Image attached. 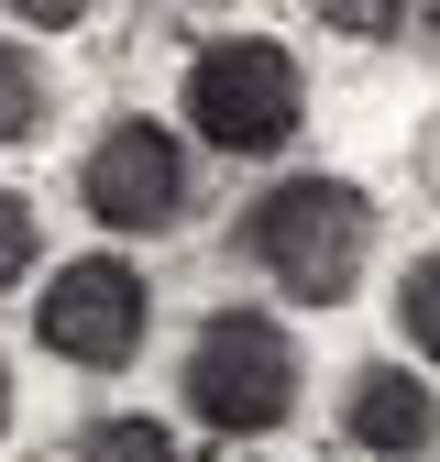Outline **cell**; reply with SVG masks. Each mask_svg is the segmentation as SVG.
<instances>
[{
	"label": "cell",
	"mask_w": 440,
	"mask_h": 462,
	"mask_svg": "<svg viewBox=\"0 0 440 462\" xmlns=\"http://www.w3.org/2000/svg\"><path fill=\"white\" fill-rule=\"evenodd\" d=\"M232 254L287 309H342L363 286V254H374V199L353 177H275L264 199H243Z\"/></svg>",
	"instance_id": "6da1fadb"
},
{
	"label": "cell",
	"mask_w": 440,
	"mask_h": 462,
	"mask_svg": "<svg viewBox=\"0 0 440 462\" xmlns=\"http://www.w3.org/2000/svg\"><path fill=\"white\" fill-rule=\"evenodd\" d=\"M308 133V78L275 33H220L188 55V143L232 154V165H264Z\"/></svg>",
	"instance_id": "7a4b0ae2"
},
{
	"label": "cell",
	"mask_w": 440,
	"mask_h": 462,
	"mask_svg": "<svg viewBox=\"0 0 440 462\" xmlns=\"http://www.w3.org/2000/svg\"><path fill=\"white\" fill-rule=\"evenodd\" d=\"M188 419L220 430V440H264V430H287L298 419V396H308V364H298V341L287 319H264V309H209L198 341H188Z\"/></svg>",
	"instance_id": "3957f363"
},
{
	"label": "cell",
	"mask_w": 440,
	"mask_h": 462,
	"mask_svg": "<svg viewBox=\"0 0 440 462\" xmlns=\"http://www.w3.org/2000/svg\"><path fill=\"white\" fill-rule=\"evenodd\" d=\"M78 199L99 231H122V243H143V231H177L198 209V165H188V133H165L154 110H122V122H99V143L78 154Z\"/></svg>",
	"instance_id": "277c9868"
},
{
	"label": "cell",
	"mask_w": 440,
	"mask_h": 462,
	"mask_svg": "<svg viewBox=\"0 0 440 462\" xmlns=\"http://www.w3.org/2000/svg\"><path fill=\"white\" fill-rule=\"evenodd\" d=\"M143 330H154V275L133 254H78L33 298V341L55 364H78V374H122L143 353Z\"/></svg>",
	"instance_id": "5b68a950"
},
{
	"label": "cell",
	"mask_w": 440,
	"mask_h": 462,
	"mask_svg": "<svg viewBox=\"0 0 440 462\" xmlns=\"http://www.w3.org/2000/svg\"><path fill=\"white\" fill-rule=\"evenodd\" d=\"M342 440H353V451H385V462L440 451V396H429V374H408V364H363V374L342 385Z\"/></svg>",
	"instance_id": "8992f818"
},
{
	"label": "cell",
	"mask_w": 440,
	"mask_h": 462,
	"mask_svg": "<svg viewBox=\"0 0 440 462\" xmlns=\"http://www.w3.org/2000/svg\"><path fill=\"white\" fill-rule=\"evenodd\" d=\"M44 122H55V78H44V55L0 33V154H12V143H33Z\"/></svg>",
	"instance_id": "52a82bcc"
},
{
	"label": "cell",
	"mask_w": 440,
	"mask_h": 462,
	"mask_svg": "<svg viewBox=\"0 0 440 462\" xmlns=\"http://www.w3.org/2000/svg\"><path fill=\"white\" fill-rule=\"evenodd\" d=\"M78 462H188V451H177L165 419L122 408V419H88V430H78Z\"/></svg>",
	"instance_id": "ba28073f"
},
{
	"label": "cell",
	"mask_w": 440,
	"mask_h": 462,
	"mask_svg": "<svg viewBox=\"0 0 440 462\" xmlns=\"http://www.w3.org/2000/svg\"><path fill=\"white\" fill-rule=\"evenodd\" d=\"M397 341H408L418 364H440V254H418L397 275Z\"/></svg>",
	"instance_id": "9c48e42d"
},
{
	"label": "cell",
	"mask_w": 440,
	"mask_h": 462,
	"mask_svg": "<svg viewBox=\"0 0 440 462\" xmlns=\"http://www.w3.org/2000/svg\"><path fill=\"white\" fill-rule=\"evenodd\" d=\"M33 254H44L33 199H23V188H0V286H23V275H33Z\"/></svg>",
	"instance_id": "30bf717a"
},
{
	"label": "cell",
	"mask_w": 440,
	"mask_h": 462,
	"mask_svg": "<svg viewBox=\"0 0 440 462\" xmlns=\"http://www.w3.org/2000/svg\"><path fill=\"white\" fill-rule=\"evenodd\" d=\"M308 12L330 33H353V44H385V33H408V0H308Z\"/></svg>",
	"instance_id": "8fae6325"
},
{
	"label": "cell",
	"mask_w": 440,
	"mask_h": 462,
	"mask_svg": "<svg viewBox=\"0 0 440 462\" xmlns=\"http://www.w3.org/2000/svg\"><path fill=\"white\" fill-rule=\"evenodd\" d=\"M0 12H12V23H33V33H78L99 0H0Z\"/></svg>",
	"instance_id": "7c38bea8"
},
{
	"label": "cell",
	"mask_w": 440,
	"mask_h": 462,
	"mask_svg": "<svg viewBox=\"0 0 440 462\" xmlns=\"http://www.w3.org/2000/svg\"><path fill=\"white\" fill-rule=\"evenodd\" d=\"M408 177H418V199L440 209V110H429V122H418V143H408Z\"/></svg>",
	"instance_id": "4fadbf2b"
},
{
	"label": "cell",
	"mask_w": 440,
	"mask_h": 462,
	"mask_svg": "<svg viewBox=\"0 0 440 462\" xmlns=\"http://www.w3.org/2000/svg\"><path fill=\"white\" fill-rule=\"evenodd\" d=\"M0 440H12V364H0Z\"/></svg>",
	"instance_id": "5bb4252c"
},
{
	"label": "cell",
	"mask_w": 440,
	"mask_h": 462,
	"mask_svg": "<svg viewBox=\"0 0 440 462\" xmlns=\"http://www.w3.org/2000/svg\"><path fill=\"white\" fill-rule=\"evenodd\" d=\"M188 12H220V0H188Z\"/></svg>",
	"instance_id": "9a60e30c"
},
{
	"label": "cell",
	"mask_w": 440,
	"mask_h": 462,
	"mask_svg": "<svg viewBox=\"0 0 440 462\" xmlns=\"http://www.w3.org/2000/svg\"><path fill=\"white\" fill-rule=\"evenodd\" d=\"M429 44H440V12H429Z\"/></svg>",
	"instance_id": "2e32d148"
}]
</instances>
